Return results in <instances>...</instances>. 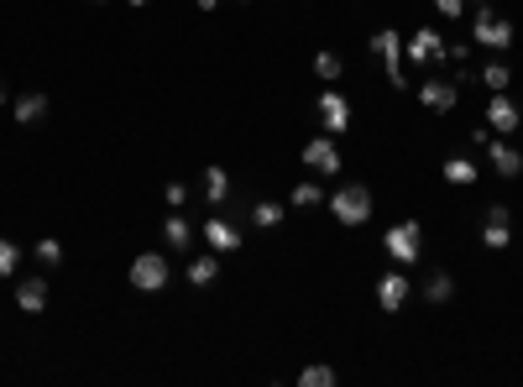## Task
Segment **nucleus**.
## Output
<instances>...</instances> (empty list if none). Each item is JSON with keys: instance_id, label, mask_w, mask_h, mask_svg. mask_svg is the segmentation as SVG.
Masks as SVG:
<instances>
[{"instance_id": "obj_6", "label": "nucleus", "mask_w": 523, "mask_h": 387, "mask_svg": "<svg viewBox=\"0 0 523 387\" xmlns=\"http://www.w3.org/2000/svg\"><path fill=\"white\" fill-rule=\"evenodd\" d=\"M371 53L388 63V79H393V90H408V74H403V37L393 27L371 31Z\"/></svg>"}, {"instance_id": "obj_34", "label": "nucleus", "mask_w": 523, "mask_h": 387, "mask_svg": "<svg viewBox=\"0 0 523 387\" xmlns=\"http://www.w3.org/2000/svg\"><path fill=\"white\" fill-rule=\"evenodd\" d=\"M476 5H492V0H476Z\"/></svg>"}, {"instance_id": "obj_11", "label": "nucleus", "mask_w": 523, "mask_h": 387, "mask_svg": "<svg viewBox=\"0 0 523 387\" xmlns=\"http://www.w3.org/2000/svg\"><path fill=\"white\" fill-rule=\"evenodd\" d=\"M205 241H210V251H241V225L225 220V215H210L205 220Z\"/></svg>"}, {"instance_id": "obj_17", "label": "nucleus", "mask_w": 523, "mask_h": 387, "mask_svg": "<svg viewBox=\"0 0 523 387\" xmlns=\"http://www.w3.org/2000/svg\"><path fill=\"white\" fill-rule=\"evenodd\" d=\"M450 298H456V277H450V272H430V277H424V303L440 309V303H450Z\"/></svg>"}, {"instance_id": "obj_15", "label": "nucleus", "mask_w": 523, "mask_h": 387, "mask_svg": "<svg viewBox=\"0 0 523 387\" xmlns=\"http://www.w3.org/2000/svg\"><path fill=\"white\" fill-rule=\"evenodd\" d=\"M11 116L22 120V126H37V120L48 116V94H42V90H27L16 105H11Z\"/></svg>"}, {"instance_id": "obj_2", "label": "nucleus", "mask_w": 523, "mask_h": 387, "mask_svg": "<svg viewBox=\"0 0 523 387\" xmlns=\"http://www.w3.org/2000/svg\"><path fill=\"white\" fill-rule=\"evenodd\" d=\"M388 257L398 262V268H414L419 262V251H424V225L419 220H403V225H388Z\"/></svg>"}, {"instance_id": "obj_29", "label": "nucleus", "mask_w": 523, "mask_h": 387, "mask_svg": "<svg viewBox=\"0 0 523 387\" xmlns=\"http://www.w3.org/2000/svg\"><path fill=\"white\" fill-rule=\"evenodd\" d=\"M162 199H168L173 209H184V205H188V183H179V179H173L168 189H162Z\"/></svg>"}, {"instance_id": "obj_18", "label": "nucleus", "mask_w": 523, "mask_h": 387, "mask_svg": "<svg viewBox=\"0 0 523 387\" xmlns=\"http://www.w3.org/2000/svg\"><path fill=\"white\" fill-rule=\"evenodd\" d=\"M215 277H220V251H210V257H194V262H188V283H194V288H210Z\"/></svg>"}, {"instance_id": "obj_21", "label": "nucleus", "mask_w": 523, "mask_h": 387, "mask_svg": "<svg viewBox=\"0 0 523 387\" xmlns=\"http://www.w3.org/2000/svg\"><path fill=\"white\" fill-rule=\"evenodd\" d=\"M251 220H257L262 231H277V225H283V205H277V199H257V205H251Z\"/></svg>"}, {"instance_id": "obj_10", "label": "nucleus", "mask_w": 523, "mask_h": 387, "mask_svg": "<svg viewBox=\"0 0 523 387\" xmlns=\"http://www.w3.org/2000/svg\"><path fill=\"white\" fill-rule=\"evenodd\" d=\"M314 110H319V120H325V131H330V136H340V131L351 126V105H345V94H340V90H325L319 100H314Z\"/></svg>"}, {"instance_id": "obj_3", "label": "nucleus", "mask_w": 523, "mask_h": 387, "mask_svg": "<svg viewBox=\"0 0 523 387\" xmlns=\"http://www.w3.org/2000/svg\"><path fill=\"white\" fill-rule=\"evenodd\" d=\"M471 37L492 53H508L513 48V22H502L492 5H476V22H471Z\"/></svg>"}, {"instance_id": "obj_19", "label": "nucleus", "mask_w": 523, "mask_h": 387, "mask_svg": "<svg viewBox=\"0 0 523 387\" xmlns=\"http://www.w3.org/2000/svg\"><path fill=\"white\" fill-rule=\"evenodd\" d=\"M225 194H231V173H225V168H205V199H210V205H225Z\"/></svg>"}, {"instance_id": "obj_26", "label": "nucleus", "mask_w": 523, "mask_h": 387, "mask_svg": "<svg viewBox=\"0 0 523 387\" xmlns=\"http://www.w3.org/2000/svg\"><path fill=\"white\" fill-rule=\"evenodd\" d=\"M508 79H513V68H508V63H487V68H482V84H487V90H508Z\"/></svg>"}, {"instance_id": "obj_36", "label": "nucleus", "mask_w": 523, "mask_h": 387, "mask_svg": "<svg viewBox=\"0 0 523 387\" xmlns=\"http://www.w3.org/2000/svg\"><path fill=\"white\" fill-rule=\"evenodd\" d=\"M241 5H251V0H241Z\"/></svg>"}, {"instance_id": "obj_7", "label": "nucleus", "mask_w": 523, "mask_h": 387, "mask_svg": "<svg viewBox=\"0 0 523 387\" xmlns=\"http://www.w3.org/2000/svg\"><path fill=\"white\" fill-rule=\"evenodd\" d=\"M304 168L325 173V179H336V173H340V147H336V136H330V131L304 142Z\"/></svg>"}, {"instance_id": "obj_31", "label": "nucleus", "mask_w": 523, "mask_h": 387, "mask_svg": "<svg viewBox=\"0 0 523 387\" xmlns=\"http://www.w3.org/2000/svg\"><path fill=\"white\" fill-rule=\"evenodd\" d=\"M194 5H199V11H215L220 0H194Z\"/></svg>"}, {"instance_id": "obj_33", "label": "nucleus", "mask_w": 523, "mask_h": 387, "mask_svg": "<svg viewBox=\"0 0 523 387\" xmlns=\"http://www.w3.org/2000/svg\"><path fill=\"white\" fill-rule=\"evenodd\" d=\"M0 105H5V84H0Z\"/></svg>"}, {"instance_id": "obj_20", "label": "nucleus", "mask_w": 523, "mask_h": 387, "mask_svg": "<svg viewBox=\"0 0 523 387\" xmlns=\"http://www.w3.org/2000/svg\"><path fill=\"white\" fill-rule=\"evenodd\" d=\"M299 383H304V387H336L340 377H336V366H325V361H309L304 372H299Z\"/></svg>"}, {"instance_id": "obj_16", "label": "nucleus", "mask_w": 523, "mask_h": 387, "mask_svg": "<svg viewBox=\"0 0 523 387\" xmlns=\"http://www.w3.org/2000/svg\"><path fill=\"white\" fill-rule=\"evenodd\" d=\"M162 241H168L173 251H184L188 241H194V225H188V220H184V209H173V215L162 220Z\"/></svg>"}, {"instance_id": "obj_30", "label": "nucleus", "mask_w": 523, "mask_h": 387, "mask_svg": "<svg viewBox=\"0 0 523 387\" xmlns=\"http://www.w3.org/2000/svg\"><path fill=\"white\" fill-rule=\"evenodd\" d=\"M434 11H440L445 22H461V16H466V0H434Z\"/></svg>"}, {"instance_id": "obj_8", "label": "nucleus", "mask_w": 523, "mask_h": 387, "mask_svg": "<svg viewBox=\"0 0 523 387\" xmlns=\"http://www.w3.org/2000/svg\"><path fill=\"white\" fill-rule=\"evenodd\" d=\"M487 126H492V131H502V136H513V131H519V126H523V110H519V100H513V94H508V90H497L492 100H487Z\"/></svg>"}, {"instance_id": "obj_13", "label": "nucleus", "mask_w": 523, "mask_h": 387, "mask_svg": "<svg viewBox=\"0 0 523 387\" xmlns=\"http://www.w3.org/2000/svg\"><path fill=\"white\" fill-rule=\"evenodd\" d=\"M16 309L22 314H42L48 309V277H22L16 283Z\"/></svg>"}, {"instance_id": "obj_28", "label": "nucleus", "mask_w": 523, "mask_h": 387, "mask_svg": "<svg viewBox=\"0 0 523 387\" xmlns=\"http://www.w3.org/2000/svg\"><path fill=\"white\" fill-rule=\"evenodd\" d=\"M482 241H487L492 251H502V246H513V225H492V220H487V231H482Z\"/></svg>"}, {"instance_id": "obj_14", "label": "nucleus", "mask_w": 523, "mask_h": 387, "mask_svg": "<svg viewBox=\"0 0 523 387\" xmlns=\"http://www.w3.org/2000/svg\"><path fill=\"white\" fill-rule=\"evenodd\" d=\"M482 147H487V157H492V168L502 173V179H519V173H523V152H519V147H508V142H492V136H487Z\"/></svg>"}, {"instance_id": "obj_25", "label": "nucleus", "mask_w": 523, "mask_h": 387, "mask_svg": "<svg viewBox=\"0 0 523 387\" xmlns=\"http://www.w3.org/2000/svg\"><path fill=\"white\" fill-rule=\"evenodd\" d=\"M299 209H314V205H325V189L319 183H293V194H288Z\"/></svg>"}, {"instance_id": "obj_22", "label": "nucleus", "mask_w": 523, "mask_h": 387, "mask_svg": "<svg viewBox=\"0 0 523 387\" xmlns=\"http://www.w3.org/2000/svg\"><path fill=\"white\" fill-rule=\"evenodd\" d=\"M314 74H319L325 84H336L340 74H345V58H340V53H314Z\"/></svg>"}, {"instance_id": "obj_32", "label": "nucleus", "mask_w": 523, "mask_h": 387, "mask_svg": "<svg viewBox=\"0 0 523 387\" xmlns=\"http://www.w3.org/2000/svg\"><path fill=\"white\" fill-rule=\"evenodd\" d=\"M131 5H153V0H131Z\"/></svg>"}, {"instance_id": "obj_12", "label": "nucleus", "mask_w": 523, "mask_h": 387, "mask_svg": "<svg viewBox=\"0 0 523 387\" xmlns=\"http://www.w3.org/2000/svg\"><path fill=\"white\" fill-rule=\"evenodd\" d=\"M377 303H382L388 314H398L403 303H408V277H403V272H382V277H377Z\"/></svg>"}, {"instance_id": "obj_24", "label": "nucleus", "mask_w": 523, "mask_h": 387, "mask_svg": "<svg viewBox=\"0 0 523 387\" xmlns=\"http://www.w3.org/2000/svg\"><path fill=\"white\" fill-rule=\"evenodd\" d=\"M31 257H37L42 268H58V262H63V241L42 236V241H37V246H31Z\"/></svg>"}, {"instance_id": "obj_9", "label": "nucleus", "mask_w": 523, "mask_h": 387, "mask_svg": "<svg viewBox=\"0 0 523 387\" xmlns=\"http://www.w3.org/2000/svg\"><path fill=\"white\" fill-rule=\"evenodd\" d=\"M456 79H424V84H419V105H424V110H434V116H450V110H456Z\"/></svg>"}, {"instance_id": "obj_27", "label": "nucleus", "mask_w": 523, "mask_h": 387, "mask_svg": "<svg viewBox=\"0 0 523 387\" xmlns=\"http://www.w3.org/2000/svg\"><path fill=\"white\" fill-rule=\"evenodd\" d=\"M22 268V246L16 241H5L0 236V277H11V272Z\"/></svg>"}, {"instance_id": "obj_5", "label": "nucleus", "mask_w": 523, "mask_h": 387, "mask_svg": "<svg viewBox=\"0 0 523 387\" xmlns=\"http://www.w3.org/2000/svg\"><path fill=\"white\" fill-rule=\"evenodd\" d=\"M131 288H142V294H157V288H168V277H173V268H168V257L162 251H142L136 262H131Z\"/></svg>"}, {"instance_id": "obj_4", "label": "nucleus", "mask_w": 523, "mask_h": 387, "mask_svg": "<svg viewBox=\"0 0 523 387\" xmlns=\"http://www.w3.org/2000/svg\"><path fill=\"white\" fill-rule=\"evenodd\" d=\"M403 63H424V68H440V63H450V42L440 37V31L419 27L408 37V48H403Z\"/></svg>"}, {"instance_id": "obj_1", "label": "nucleus", "mask_w": 523, "mask_h": 387, "mask_svg": "<svg viewBox=\"0 0 523 387\" xmlns=\"http://www.w3.org/2000/svg\"><path fill=\"white\" fill-rule=\"evenodd\" d=\"M325 205H330V215H336L345 231H356V225H367L371 220V189L367 183H340Z\"/></svg>"}, {"instance_id": "obj_35", "label": "nucleus", "mask_w": 523, "mask_h": 387, "mask_svg": "<svg viewBox=\"0 0 523 387\" xmlns=\"http://www.w3.org/2000/svg\"><path fill=\"white\" fill-rule=\"evenodd\" d=\"M94 5H105V0H94Z\"/></svg>"}, {"instance_id": "obj_23", "label": "nucleus", "mask_w": 523, "mask_h": 387, "mask_svg": "<svg viewBox=\"0 0 523 387\" xmlns=\"http://www.w3.org/2000/svg\"><path fill=\"white\" fill-rule=\"evenodd\" d=\"M445 183H476V163L471 157H445Z\"/></svg>"}]
</instances>
